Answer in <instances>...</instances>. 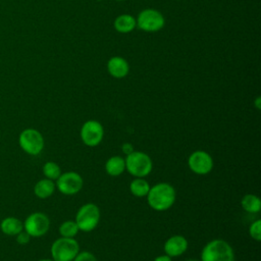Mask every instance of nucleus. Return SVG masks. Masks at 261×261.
Listing matches in <instances>:
<instances>
[{"mask_svg":"<svg viewBox=\"0 0 261 261\" xmlns=\"http://www.w3.org/2000/svg\"><path fill=\"white\" fill-rule=\"evenodd\" d=\"M146 197L148 205L153 210L161 212L171 208L175 202L176 193L170 184L158 182L153 187H150Z\"/></svg>","mask_w":261,"mask_h":261,"instance_id":"f257e3e1","label":"nucleus"},{"mask_svg":"<svg viewBox=\"0 0 261 261\" xmlns=\"http://www.w3.org/2000/svg\"><path fill=\"white\" fill-rule=\"evenodd\" d=\"M234 252L224 240L215 239L208 242L201 251V261H234Z\"/></svg>","mask_w":261,"mask_h":261,"instance_id":"f03ea898","label":"nucleus"},{"mask_svg":"<svg viewBox=\"0 0 261 261\" xmlns=\"http://www.w3.org/2000/svg\"><path fill=\"white\" fill-rule=\"evenodd\" d=\"M125 170L134 177H146L153 168L151 157L142 151H132L124 158Z\"/></svg>","mask_w":261,"mask_h":261,"instance_id":"7ed1b4c3","label":"nucleus"},{"mask_svg":"<svg viewBox=\"0 0 261 261\" xmlns=\"http://www.w3.org/2000/svg\"><path fill=\"white\" fill-rule=\"evenodd\" d=\"M80 252V245L74 238H59L51 246L53 261H72Z\"/></svg>","mask_w":261,"mask_h":261,"instance_id":"20e7f679","label":"nucleus"},{"mask_svg":"<svg viewBox=\"0 0 261 261\" xmlns=\"http://www.w3.org/2000/svg\"><path fill=\"white\" fill-rule=\"evenodd\" d=\"M75 223L79 229L84 232L94 230L100 221V209L94 203H87L81 206L75 214Z\"/></svg>","mask_w":261,"mask_h":261,"instance_id":"39448f33","label":"nucleus"},{"mask_svg":"<svg viewBox=\"0 0 261 261\" xmlns=\"http://www.w3.org/2000/svg\"><path fill=\"white\" fill-rule=\"evenodd\" d=\"M136 22L140 30L147 33H155L164 27L165 18L160 11L153 8H147L138 14Z\"/></svg>","mask_w":261,"mask_h":261,"instance_id":"423d86ee","label":"nucleus"},{"mask_svg":"<svg viewBox=\"0 0 261 261\" xmlns=\"http://www.w3.org/2000/svg\"><path fill=\"white\" fill-rule=\"evenodd\" d=\"M55 186L61 194L72 196L82 190L84 179L80 173L75 171H67L59 175V177L56 179Z\"/></svg>","mask_w":261,"mask_h":261,"instance_id":"0eeeda50","label":"nucleus"},{"mask_svg":"<svg viewBox=\"0 0 261 261\" xmlns=\"http://www.w3.org/2000/svg\"><path fill=\"white\" fill-rule=\"evenodd\" d=\"M80 136L82 142L88 147H96L98 146L104 137V128L103 125L95 119H90L84 122L81 127Z\"/></svg>","mask_w":261,"mask_h":261,"instance_id":"6e6552de","label":"nucleus"},{"mask_svg":"<svg viewBox=\"0 0 261 261\" xmlns=\"http://www.w3.org/2000/svg\"><path fill=\"white\" fill-rule=\"evenodd\" d=\"M19 145L25 153L38 155L44 148V139L37 129L27 128L19 136Z\"/></svg>","mask_w":261,"mask_h":261,"instance_id":"1a4fd4ad","label":"nucleus"},{"mask_svg":"<svg viewBox=\"0 0 261 261\" xmlns=\"http://www.w3.org/2000/svg\"><path fill=\"white\" fill-rule=\"evenodd\" d=\"M188 166L194 173L206 175L213 168L212 156L203 150L194 151L188 158Z\"/></svg>","mask_w":261,"mask_h":261,"instance_id":"9d476101","label":"nucleus"},{"mask_svg":"<svg viewBox=\"0 0 261 261\" xmlns=\"http://www.w3.org/2000/svg\"><path fill=\"white\" fill-rule=\"evenodd\" d=\"M50 227V220L48 216L42 212H35L29 215L23 223L24 230L31 237H42Z\"/></svg>","mask_w":261,"mask_h":261,"instance_id":"9b49d317","label":"nucleus"},{"mask_svg":"<svg viewBox=\"0 0 261 261\" xmlns=\"http://www.w3.org/2000/svg\"><path fill=\"white\" fill-rule=\"evenodd\" d=\"M164 252L169 257H178L188 249V241L184 236L174 234L168 238L163 245Z\"/></svg>","mask_w":261,"mask_h":261,"instance_id":"f8f14e48","label":"nucleus"},{"mask_svg":"<svg viewBox=\"0 0 261 261\" xmlns=\"http://www.w3.org/2000/svg\"><path fill=\"white\" fill-rule=\"evenodd\" d=\"M107 70L109 74L115 79H122L129 71L128 62L121 56H113L107 62Z\"/></svg>","mask_w":261,"mask_h":261,"instance_id":"ddd939ff","label":"nucleus"},{"mask_svg":"<svg viewBox=\"0 0 261 261\" xmlns=\"http://www.w3.org/2000/svg\"><path fill=\"white\" fill-rule=\"evenodd\" d=\"M113 27L118 33H122V34L130 33L137 27L136 18L130 14H126V13L119 14L114 19Z\"/></svg>","mask_w":261,"mask_h":261,"instance_id":"4468645a","label":"nucleus"},{"mask_svg":"<svg viewBox=\"0 0 261 261\" xmlns=\"http://www.w3.org/2000/svg\"><path fill=\"white\" fill-rule=\"evenodd\" d=\"M125 170L124 158L119 155L111 156L105 162V171L110 176H119Z\"/></svg>","mask_w":261,"mask_h":261,"instance_id":"2eb2a0df","label":"nucleus"},{"mask_svg":"<svg viewBox=\"0 0 261 261\" xmlns=\"http://www.w3.org/2000/svg\"><path fill=\"white\" fill-rule=\"evenodd\" d=\"M55 188H56V186L53 182V180H51L49 178H44V179L39 180L35 185L34 192H35V195L37 197H39L40 199H46L54 193Z\"/></svg>","mask_w":261,"mask_h":261,"instance_id":"dca6fc26","label":"nucleus"},{"mask_svg":"<svg viewBox=\"0 0 261 261\" xmlns=\"http://www.w3.org/2000/svg\"><path fill=\"white\" fill-rule=\"evenodd\" d=\"M241 206L244 211L256 214L259 213L261 210V202L258 196L253 194H247L245 195L241 200Z\"/></svg>","mask_w":261,"mask_h":261,"instance_id":"f3484780","label":"nucleus"},{"mask_svg":"<svg viewBox=\"0 0 261 261\" xmlns=\"http://www.w3.org/2000/svg\"><path fill=\"white\" fill-rule=\"evenodd\" d=\"M149 190H150V185L145 179V177H135L129 184L130 194L138 198L146 197Z\"/></svg>","mask_w":261,"mask_h":261,"instance_id":"a211bd4d","label":"nucleus"},{"mask_svg":"<svg viewBox=\"0 0 261 261\" xmlns=\"http://www.w3.org/2000/svg\"><path fill=\"white\" fill-rule=\"evenodd\" d=\"M23 228V223L15 217H7L1 222V230L8 236H15Z\"/></svg>","mask_w":261,"mask_h":261,"instance_id":"6ab92c4d","label":"nucleus"},{"mask_svg":"<svg viewBox=\"0 0 261 261\" xmlns=\"http://www.w3.org/2000/svg\"><path fill=\"white\" fill-rule=\"evenodd\" d=\"M80 229L74 220H66L59 226V233L63 238H74Z\"/></svg>","mask_w":261,"mask_h":261,"instance_id":"aec40b11","label":"nucleus"},{"mask_svg":"<svg viewBox=\"0 0 261 261\" xmlns=\"http://www.w3.org/2000/svg\"><path fill=\"white\" fill-rule=\"evenodd\" d=\"M43 173L46 176V178L54 180L59 177V175L61 174V170L57 163L53 161H48L43 166Z\"/></svg>","mask_w":261,"mask_h":261,"instance_id":"412c9836","label":"nucleus"},{"mask_svg":"<svg viewBox=\"0 0 261 261\" xmlns=\"http://www.w3.org/2000/svg\"><path fill=\"white\" fill-rule=\"evenodd\" d=\"M249 234L254 241L256 242L261 241V220L260 219H257L250 224Z\"/></svg>","mask_w":261,"mask_h":261,"instance_id":"4be33fe9","label":"nucleus"},{"mask_svg":"<svg viewBox=\"0 0 261 261\" xmlns=\"http://www.w3.org/2000/svg\"><path fill=\"white\" fill-rule=\"evenodd\" d=\"M72 261H98L96 256L89 251L79 252Z\"/></svg>","mask_w":261,"mask_h":261,"instance_id":"5701e85b","label":"nucleus"},{"mask_svg":"<svg viewBox=\"0 0 261 261\" xmlns=\"http://www.w3.org/2000/svg\"><path fill=\"white\" fill-rule=\"evenodd\" d=\"M17 236V242L19 243V244H21V245H24V244H28L29 242H30V238H31V236L27 232V231H20L19 233H17L16 234Z\"/></svg>","mask_w":261,"mask_h":261,"instance_id":"b1692460","label":"nucleus"},{"mask_svg":"<svg viewBox=\"0 0 261 261\" xmlns=\"http://www.w3.org/2000/svg\"><path fill=\"white\" fill-rule=\"evenodd\" d=\"M153 261H171V257L167 256L166 254H164V255H159V256H157Z\"/></svg>","mask_w":261,"mask_h":261,"instance_id":"393cba45","label":"nucleus"},{"mask_svg":"<svg viewBox=\"0 0 261 261\" xmlns=\"http://www.w3.org/2000/svg\"><path fill=\"white\" fill-rule=\"evenodd\" d=\"M122 150L126 153V155H127V154H129L132 151H134L133 146H132L130 144H128V143H125V144L122 146Z\"/></svg>","mask_w":261,"mask_h":261,"instance_id":"a878e982","label":"nucleus"},{"mask_svg":"<svg viewBox=\"0 0 261 261\" xmlns=\"http://www.w3.org/2000/svg\"><path fill=\"white\" fill-rule=\"evenodd\" d=\"M254 106L256 107L257 110H260V109H261V98H260V96L256 97V99H255V101H254Z\"/></svg>","mask_w":261,"mask_h":261,"instance_id":"bb28decb","label":"nucleus"},{"mask_svg":"<svg viewBox=\"0 0 261 261\" xmlns=\"http://www.w3.org/2000/svg\"><path fill=\"white\" fill-rule=\"evenodd\" d=\"M39 261H53V260H51V259H41Z\"/></svg>","mask_w":261,"mask_h":261,"instance_id":"cd10ccee","label":"nucleus"},{"mask_svg":"<svg viewBox=\"0 0 261 261\" xmlns=\"http://www.w3.org/2000/svg\"><path fill=\"white\" fill-rule=\"evenodd\" d=\"M187 261H201V260H196V259H189Z\"/></svg>","mask_w":261,"mask_h":261,"instance_id":"c85d7f7f","label":"nucleus"},{"mask_svg":"<svg viewBox=\"0 0 261 261\" xmlns=\"http://www.w3.org/2000/svg\"><path fill=\"white\" fill-rule=\"evenodd\" d=\"M115 1H122V0H115Z\"/></svg>","mask_w":261,"mask_h":261,"instance_id":"c756f323","label":"nucleus"},{"mask_svg":"<svg viewBox=\"0 0 261 261\" xmlns=\"http://www.w3.org/2000/svg\"><path fill=\"white\" fill-rule=\"evenodd\" d=\"M97 1H100V0H97Z\"/></svg>","mask_w":261,"mask_h":261,"instance_id":"7c9ffc66","label":"nucleus"}]
</instances>
